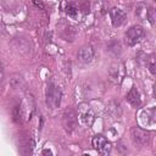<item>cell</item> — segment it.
<instances>
[{
  "label": "cell",
  "instance_id": "1",
  "mask_svg": "<svg viewBox=\"0 0 156 156\" xmlns=\"http://www.w3.org/2000/svg\"><path fill=\"white\" fill-rule=\"evenodd\" d=\"M61 98H62V91L61 89L54 84L49 83L46 87L45 91V102L49 108H57L61 105Z\"/></svg>",
  "mask_w": 156,
  "mask_h": 156
},
{
  "label": "cell",
  "instance_id": "2",
  "mask_svg": "<svg viewBox=\"0 0 156 156\" xmlns=\"http://www.w3.org/2000/svg\"><path fill=\"white\" fill-rule=\"evenodd\" d=\"M62 124L68 134H72L78 126V115L72 107H67L62 113Z\"/></svg>",
  "mask_w": 156,
  "mask_h": 156
},
{
  "label": "cell",
  "instance_id": "3",
  "mask_svg": "<svg viewBox=\"0 0 156 156\" xmlns=\"http://www.w3.org/2000/svg\"><path fill=\"white\" fill-rule=\"evenodd\" d=\"M77 115H78V119L79 122L85 126V127H91L94 121H95V113L93 111V108L90 107V105L85 104V102H82L79 106H78V111H77Z\"/></svg>",
  "mask_w": 156,
  "mask_h": 156
},
{
  "label": "cell",
  "instance_id": "4",
  "mask_svg": "<svg viewBox=\"0 0 156 156\" xmlns=\"http://www.w3.org/2000/svg\"><path fill=\"white\" fill-rule=\"evenodd\" d=\"M130 139L133 141L134 145H136L138 147H143L145 145L149 144L150 141V133L140 127H133L130 129Z\"/></svg>",
  "mask_w": 156,
  "mask_h": 156
},
{
  "label": "cell",
  "instance_id": "5",
  "mask_svg": "<svg viewBox=\"0 0 156 156\" xmlns=\"http://www.w3.org/2000/svg\"><path fill=\"white\" fill-rule=\"evenodd\" d=\"M145 32H144V28L139 24H135V26H132L127 32H126V35H124V39H126V44L128 46H134L143 37H144Z\"/></svg>",
  "mask_w": 156,
  "mask_h": 156
},
{
  "label": "cell",
  "instance_id": "6",
  "mask_svg": "<svg viewBox=\"0 0 156 156\" xmlns=\"http://www.w3.org/2000/svg\"><path fill=\"white\" fill-rule=\"evenodd\" d=\"M91 144L94 146V149L100 154V155H104V156H107L111 150H112V145L111 143L101 134H96L93 139H91Z\"/></svg>",
  "mask_w": 156,
  "mask_h": 156
},
{
  "label": "cell",
  "instance_id": "7",
  "mask_svg": "<svg viewBox=\"0 0 156 156\" xmlns=\"http://www.w3.org/2000/svg\"><path fill=\"white\" fill-rule=\"evenodd\" d=\"M110 18H111V22H112L113 27H121L124 23L126 18H127V15L119 7H112L110 10Z\"/></svg>",
  "mask_w": 156,
  "mask_h": 156
},
{
  "label": "cell",
  "instance_id": "8",
  "mask_svg": "<svg viewBox=\"0 0 156 156\" xmlns=\"http://www.w3.org/2000/svg\"><path fill=\"white\" fill-rule=\"evenodd\" d=\"M58 28H60V35L65 39V40H69V41H73V39H74V37H76V29H74V27L73 26H71L69 23H67V22H61L58 26H57Z\"/></svg>",
  "mask_w": 156,
  "mask_h": 156
},
{
  "label": "cell",
  "instance_id": "9",
  "mask_svg": "<svg viewBox=\"0 0 156 156\" xmlns=\"http://www.w3.org/2000/svg\"><path fill=\"white\" fill-rule=\"evenodd\" d=\"M77 57L82 63H89L94 58V49L90 45L83 46V48L79 49V51L77 54Z\"/></svg>",
  "mask_w": 156,
  "mask_h": 156
},
{
  "label": "cell",
  "instance_id": "10",
  "mask_svg": "<svg viewBox=\"0 0 156 156\" xmlns=\"http://www.w3.org/2000/svg\"><path fill=\"white\" fill-rule=\"evenodd\" d=\"M126 100H127L132 106H134V107L140 106L141 99H140V94H139L136 87H132V88H130V90H129V91L127 93V95H126Z\"/></svg>",
  "mask_w": 156,
  "mask_h": 156
},
{
  "label": "cell",
  "instance_id": "11",
  "mask_svg": "<svg viewBox=\"0 0 156 156\" xmlns=\"http://www.w3.org/2000/svg\"><path fill=\"white\" fill-rule=\"evenodd\" d=\"M110 73L112 76V78L115 79H122V77L124 76V66L122 62H116L111 66Z\"/></svg>",
  "mask_w": 156,
  "mask_h": 156
},
{
  "label": "cell",
  "instance_id": "12",
  "mask_svg": "<svg viewBox=\"0 0 156 156\" xmlns=\"http://www.w3.org/2000/svg\"><path fill=\"white\" fill-rule=\"evenodd\" d=\"M107 51L112 52L113 55H119L121 54V44L117 40H112L107 44Z\"/></svg>",
  "mask_w": 156,
  "mask_h": 156
},
{
  "label": "cell",
  "instance_id": "13",
  "mask_svg": "<svg viewBox=\"0 0 156 156\" xmlns=\"http://www.w3.org/2000/svg\"><path fill=\"white\" fill-rule=\"evenodd\" d=\"M147 68L151 72V74L156 76V54H151L147 56Z\"/></svg>",
  "mask_w": 156,
  "mask_h": 156
},
{
  "label": "cell",
  "instance_id": "14",
  "mask_svg": "<svg viewBox=\"0 0 156 156\" xmlns=\"http://www.w3.org/2000/svg\"><path fill=\"white\" fill-rule=\"evenodd\" d=\"M12 118L16 123L22 122V106L21 105H16L12 110Z\"/></svg>",
  "mask_w": 156,
  "mask_h": 156
},
{
  "label": "cell",
  "instance_id": "15",
  "mask_svg": "<svg viewBox=\"0 0 156 156\" xmlns=\"http://www.w3.org/2000/svg\"><path fill=\"white\" fill-rule=\"evenodd\" d=\"M146 18H147L149 23L152 27H156V9L149 7L147 9V12H146Z\"/></svg>",
  "mask_w": 156,
  "mask_h": 156
},
{
  "label": "cell",
  "instance_id": "16",
  "mask_svg": "<svg viewBox=\"0 0 156 156\" xmlns=\"http://www.w3.org/2000/svg\"><path fill=\"white\" fill-rule=\"evenodd\" d=\"M66 13L69 16V17H76L77 16V13H78V9L76 7V6H73V5H67L66 6Z\"/></svg>",
  "mask_w": 156,
  "mask_h": 156
},
{
  "label": "cell",
  "instance_id": "17",
  "mask_svg": "<svg viewBox=\"0 0 156 156\" xmlns=\"http://www.w3.org/2000/svg\"><path fill=\"white\" fill-rule=\"evenodd\" d=\"M80 10L84 12V13H89V1H83L80 4Z\"/></svg>",
  "mask_w": 156,
  "mask_h": 156
},
{
  "label": "cell",
  "instance_id": "18",
  "mask_svg": "<svg viewBox=\"0 0 156 156\" xmlns=\"http://www.w3.org/2000/svg\"><path fill=\"white\" fill-rule=\"evenodd\" d=\"M41 155H52V151H51V150L45 149V150H43V151H41Z\"/></svg>",
  "mask_w": 156,
  "mask_h": 156
},
{
  "label": "cell",
  "instance_id": "19",
  "mask_svg": "<svg viewBox=\"0 0 156 156\" xmlns=\"http://www.w3.org/2000/svg\"><path fill=\"white\" fill-rule=\"evenodd\" d=\"M154 95H155V99H156V87L154 88Z\"/></svg>",
  "mask_w": 156,
  "mask_h": 156
}]
</instances>
